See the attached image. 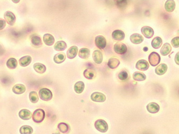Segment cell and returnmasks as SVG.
<instances>
[{"mask_svg": "<svg viewBox=\"0 0 179 134\" xmlns=\"http://www.w3.org/2000/svg\"><path fill=\"white\" fill-rule=\"evenodd\" d=\"M45 113L42 109H37L34 111L32 114V118L33 121L36 123H41L45 118Z\"/></svg>", "mask_w": 179, "mask_h": 134, "instance_id": "obj_1", "label": "cell"}, {"mask_svg": "<svg viewBox=\"0 0 179 134\" xmlns=\"http://www.w3.org/2000/svg\"><path fill=\"white\" fill-rule=\"evenodd\" d=\"M39 98L43 101H50L52 99L53 94L50 90L47 88H42L39 91Z\"/></svg>", "mask_w": 179, "mask_h": 134, "instance_id": "obj_2", "label": "cell"}, {"mask_svg": "<svg viewBox=\"0 0 179 134\" xmlns=\"http://www.w3.org/2000/svg\"><path fill=\"white\" fill-rule=\"evenodd\" d=\"M94 126H95L96 130H97L99 132H101V133L107 132L108 130V128H109L106 121H104V120H102V119H99L95 121Z\"/></svg>", "mask_w": 179, "mask_h": 134, "instance_id": "obj_3", "label": "cell"}, {"mask_svg": "<svg viewBox=\"0 0 179 134\" xmlns=\"http://www.w3.org/2000/svg\"><path fill=\"white\" fill-rule=\"evenodd\" d=\"M161 58L159 54L157 52H153L149 56V61L151 66L155 67L160 63Z\"/></svg>", "mask_w": 179, "mask_h": 134, "instance_id": "obj_4", "label": "cell"}, {"mask_svg": "<svg viewBox=\"0 0 179 134\" xmlns=\"http://www.w3.org/2000/svg\"><path fill=\"white\" fill-rule=\"evenodd\" d=\"M4 18L5 21L10 26H13L16 22V16L10 11H7L4 13Z\"/></svg>", "mask_w": 179, "mask_h": 134, "instance_id": "obj_5", "label": "cell"}, {"mask_svg": "<svg viewBox=\"0 0 179 134\" xmlns=\"http://www.w3.org/2000/svg\"><path fill=\"white\" fill-rule=\"evenodd\" d=\"M114 50L116 53L120 55H123L126 53L128 48L126 44L122 42H117L114 46Z\"/></svg>", "mask_w": 179, "mask_h": 134, "instance_id": "obj_6", "label": "cell"}, {"mask_svg": "<svg viewBox=\"0 0 179 134\" xmlns=\"http://www.w3.org/2000/svg\"><path fill=\"white\" fill-rule=\"evenodd\" d=\"M91 99L95 102H99V103H103L106 100L105 96L101 92H94L91 95Z\"/></svg>", "mask_w": 179, "mask_h": 134, "instance_id": "obj_7", "label": "cell"}, {"mask_svg": "<svg viewBox=\"0 0 179 134\" xmlns=\"http://www.w3.org/2000/svg\"><path fill=\"white\" fill-rule=\"evenodd\" d=\"M95 45L99 49H104L107 45V40L102 36H97L95 39Z\"/></svg>", "mask_w": 179, "mask_h": 134, "instance_id": "obj_8", "label": "cell"}, {"mask_svg": "<svg viewBox=\"0 0 179 134\" xmlns=\"http://www.w3.org/2000/svg\"><path fill=\"white\" fill-rule=\"evenodd\" d=\"M141 32L142 34L145 38L147 39H150L154 35V30H153L152 28L151 27H148V26H145L142 27L141 29Z\"/></svg>", "mask_w": 179, "mask_h": 134, "instance_id": "obj_9", "label": "cell"}, {"mask_svg": "<svg viewBox=\"0 0 179 134\" xmlns=\"http://www.w3.org/2000/svg\"><path fill=\"white\" fill-rule=\"evenodd\" d=\"M136 68L141 71H146L149 68V64L147 61L140 60L137 62Z\"/></svg>", "mask_w": 179, "mask_h": 134, "instance_id": "obj_10", "label": "cell"}, {"mask_svg": "<svg viewBox=\"0 0 179 134\" xmlns=\"http://www.w3.org/2000/svg\"><path fill=\"white\" fill-rule=\"evenodd\" d=\"M93 58L94 61L97 64H100L103 61V54L100 50H95L94 51L93 53Z\"/></svg>", "mask_w": 179, "mask_h": 134, "instance_id": "obj_11", "label": "cell"}, {"mask_svg": "<svg viewBox=\"0 0 179 134\" xmlns=\"http://www.w3.org/2000/svg\"><path fill=\"white\" fill-rule=\"evenodd\" d=\"M130 39L132 43L134 44H140L144 41V38L143 37L142 35L138 34V33H134L130 36Z\"/></svg>", "mask_w": 179, "mask_h": 134, "instance_id": "obj_12", "label": "cell"}, {"mask_svg": "<svg viewBox=\"0 0 179 134\" xmlns=\"http://www.w3.org/2000/svg\"><path fill=\"white\" fill-rule=\"evenodd\" d=\"M43 41L46 45L51 46L53 45L55 41V39L52 34L46 33L43 36Z\"/></svg>", "mask_w": 179, "mask_h": 134, "instance_id": "obj_13", "label": "cell"}, {"mask_svg": "<svg viewBox=\"0 0 179 134\" xmlns=\"http://www.w3.org/2000/svg\"><path fill=\"white\" fill-rule=\"evenodd\" d=\"M112 38L117 41H121L124 39L125 38V33L124 32L120 30H116L112 33Z\"/></svg>", "mask_w": 179, "mask_h": 134, "instance_id": "obj_14", "label": "cell"}, {"mask_svg": "<svg viewBox=\"0 0 179 134\" xmlns=\"http://www.w3.org/2000/svg\"><path fill=\"white\" fill-rule=\"evenodd\" d=\"M31 42L36 47H40L42 45V41L40 37L37 34H33L31 37Z\"/></svg>", "mask_w": 179, "mask_h": 134, "instance_id": "obj_15", "label": "cell"}, {"mask_svg": "<svg viewBox=\"0 0 179 134\" xmlns=\"http://www.w3.org/2000/svg\"><path fill=\"white\" fill-rule=\"evenodd\" d=\"M146 108L149 113L155 114L160 110V106L157 103H151L147 105Z\"/></svg>", "mask_w": 179, "mask_h": 134, "instance_id": "obj_16", "label": "cell"}, {"mask_svg": "<svg viewBox=\"0 0 179 134\" xmlns=\"http://www.w3.org/2000/svg\"><path fill=\"white\" fill-rule=\"evenodd\" d=\"M19 115L20 118L24 120H28L32 117V114L28 110L23 109L20 110L19 112Z\"/></svg>", "mask_w": 179, "mask_h": 134, "instance_id": "obj_17", "label": "cell"}, {"mask_svg": "<svg viewBox=\"0 0 179 134\" xmlns=\"http://www.w3.org/2000/svg\"><path fill=\"white\" fill-rule=\"evenodd\" d=\"M78 53V47L76 46H73L68 50L67 52V58L73 59L76 57Z\"/></svg>", "mask_w": 179, "mask_h": 134, "instance_id": "obj_18", "label": "cell"}, {"mask_svg": "<svg viewBox=\"0 0 179 134\" xmlns=\"http://www.w3.org/2000/svg\"><path fill=\"white\" fill-rule=\"evenodd\" d=\"M25 91L26 87L23 84H16L13 87V91L17 95H21L25 92Z\"/></svg>", "mask_w": 179, "mask_h": 134, "instance_id": "obj_19", "label": "cell"}, {"mask_svg": "<svg viewBox=\"0 0 179 134\" xmlns=\"http://www.w3.org/2000/svg\"><path fill=\"white\" fill-rule=\"evenodd\" d=\"M31 61H32V58L30 56L27 55V56H24L19 59V64L22 67H25L29 66L31 62Z\"/></svg>", "mask_w": 179, "mask_h": 134, "instance_id": "obj_20", "label": "cell"}, {"mask_svg": "<svg viewBox=\"0 0 179 134\" xmlns=\"http://www.w3.org/2000/svg\"><path fill=\"white\" fill-rule=\"evenodd\" d=\"M175 8V3L174 0H167L165 4V10L168 13H172Z\"/></svg>", "mask_w": 179, "mask_h": 134, "instance_id": "obj_21", "label": "cell"}, {"mask_svg": "<svg viewBox=\"0 0 179 134\" xmlns=\"http://www.w3.org/2000/svg\"><path fill=\"white\" fill-rule=\"evenodd\" d=\"M120 64V60L115 58H110L108 62V66L111 69H114L117 68L118 66Z\"/></svg>", "mask_w": 179, "mask_h": 134, "instance_id": "obj_22", "label": "cell"}, {"mask_svg": "<svg viewBox=\"0 0 179 134\" xmlns=\"http://www.w3.org/2000/svg\"><path fill=\"white\" fill-rule=\"evenodd\" d=\"M167 66L165 63L160 64L155 69V73L158 75H163L165 74L167 70Z\"/></svg>", "mask_w": 179, "mask_h": 134, "instance_id": "obj_23", "label": "cell"}, {"mask_svg": "<svg viewBox=\"0 0 179 134\" xmlns=\"http://www.w3.org/2000/svg\"><path fill=\"white\" fill-rule=\"evenodd\" d=\"M67 46L66 43L64 41H58L55 44L54 46V48L56 51H64L67 48Z\"/></svg>", "mask_w": 179, "mask_h": 134, "instance_id": "obj_24", "label": "cell"}, {"mask_svg": "<svg viewBox=\"0 0 179 134\" xmlns=\"http://www.w3.org/2000/svg\"><path fill=\"white\" fill-rule=\"evenodd\" d=\"M33 69L38 74H44L46 70V66L40 63H36L33 65Z\"/></svg>", "mask_w": 179, "mask_h": 134, "instance_id": "obj_25", "label": "cell"}, {"mask_svg": "<svg viewBox=\"0 0 179 134\" xmlns=\"http://www.w3.org/2000/svg\"><path fill=\"white\" fill-rule=\"evenodd\" d=\"M66 55L64 53H59L54 55L53 58V60L55 63L57 64H60L64 62L66 60Z\"/></svg>", "mask_w": 179, "mask_h": 134, "instance_id": "obj_26", "label": "cell"}, {"mask_svg": "<svg viewBox=\"0 0 179 134\" xmlns=\"http://www.w3.org/2000/svg\"><path fill=\"white\" fill-rule=\"evenodd\" d=\"M171 46L169 43H166L163 45L161 49V54L163 56H167L171 52Z\"/></svg>", "mask_w": 179, "mask_h": 134, "instance_id": "obj_27", "label": "cell"}, {"mask_svg": "<svg viewBox=\"0 0 179 134\" xmlns=\"http://www.w3.org/2000/svg\"><path fill=\"white\" fill-rule=\"evenodd\" d=\"M90 54H91V52L88 48H81L79 52V56L81 58L86 59L89 57Z\"/></svg>", "mask_w": 179, "mask_h": 134, "instance_id": "obj_28", "label": "cell"}, {"mask_svg": "<svg viewBox=\"0 0 179 134\" xmlns=\"http://www.w3.org/2000/svg\"><path fill=\"white\" fill-rule=\"evenodd\" d=\"M163 44V40L160 37H156L152 40L151 42V45L154 49H158Z\"/></svg>", "mask_w": 179, "mask_h": 134, "instance_id": "obj_29", "label": "cell"}, {"mask_svg": "<svg viewBox=\"0 0 179 134\" xmlns=\"http://www.w3.org/2000/svg\"><path fill=\"white\" fill-rule=\"evenodd\" d=\"M7 66L8 68L10 69H15L16 68L18 62L16 60V58H11L8 59L7 61Z\"/></svg>", "mask_w": 179, "mask_h": 134, "instance_id": "obj_30", "label": "cell"}, {"mask_svg": "<svg viewBox=\"0 0 179 134\" xmlns=\"http://www.w3.org/2000/svg\"><path fill=\"white\" fill-rule=\"evenodd\" d=\"M133 78L136 81H144L146 78V76L144 73L136 71L133 74Z\"/></svg>", "mask_w": 179, "mask_h": 134, "instance_id": "obj_31", "label": "cell"}, {"mask_svg": "<svg viewBox=\"0 0 179 134\" xmlns=\"http://www.w3.org/2000/svg\"><path fill=\"white\" fill-rule=\"evenodd\" d=\"M85 89V84L83 81H79L77 82L74 85V90L78 94L81 93Z\"/></svg>", "mask_w": 179, "mask_h": 134, "instance_id": "obj_32", "label": "cell"}, {"mask_svg": "<svg viewBox=\"0 0 179 134\" xmlns=\"http://www.w3.org/2000/svg\"><path fill=\"white\" fill-rule=\"evenodd\" d=\"M83 76L88 79H93L95 77V72L91 69H87L83 72Z\"/></svg>", "mask_w": 179, "mask_h": 134, "instance_id": "obj_33", "label": "cell"}, {"mask_svg": "<svg viewBox=\"0 0 179 134\" xmlns=\"http://www.w3.org/2000/svg\"><path fill=\"white\" fill-rule=\"evenodd\" d=\"M33 129L29 126H23L19 129V132L21 134H32Z\"/></svg>", "mask_w": 179, "mask_h": 134, "instance_id": "obj_34", "label": "cell"}, {"mask_svg": "<svg viewBox=\"0 0 179 134\" xmlns=\"http://www.w3.org/2000/svg\"><path fill=\"white\" fill-rule=\"evenodd\" d=\"M29 99L30 101L32 103H37L39 100V97L37 92L35 91H31L30 93Z\"/></svg>", "mask_w": 179, "mask_h": 134, "instance_id": "obj_35", "label": "cell"}, {"mask_svg": "<svg viewBox=\"0 0 179 134\" xmlns=\"http://www.w3.org/2000/svg\"><path fill=\"white\" fill-rule=\"evenodd\" d=\"M58 128L60 130V132H62V133H66L69 130L68 125L67 124L64 123V122L60 123L58 126Z\"/></svg>", "mask_w": 179, "mask_h": 134, "instance_id": "obj_36", "label": "cell"}, {"mask_svg": "<svg viewBox=\"0 0 179 134\" xmlns=\"http://www.w3.org/2000/svg\"><path fill=\"white\" fill-rule=\"evenodd\" d=\"M118 77L121 81H126L128 78V74L126 71L123 70L119 73Z\"/></svg>", "mask_w": 179, "mask_h": 134, "instance_id": "obj_37", "label": "cell"}, {"mask_svg": "<svg viewBox=\"0 0 179 134\" xmlns=\"http://www.w3.org/2000/svg\"><path fill=\"white\" fill-rule=\"evenodd\" d=\"M171 44L173 47L174 48H178L179 47V37L174 38L172 40Z\"/></svg>", "mask_w": 179, "mask_h": 134, "instance_id": "obj_38", "label": "cell"}, {"mask_svg": "<svg viewBox=\"0 0 179 134\" xmlns=\"http://www.w3.org/2000/svg\"><path fill=\"white\" fill-rule=\"evenodd\" d=\"M6 26V21L4 19H0V30H2Z\"/></svg>", "mask_w": 179, "mask_h": 134, "instance_id": "obj_39", "label": "cell"}, {"mask_svg": "<svg viewBox=\"0 0 179 134\" xmlns=\"http://www.w3.org/2000/svg\"><path fill=\"white\" fill-rule=\"evenodd\" d=\"M179 52L177 53L176 55H175V63H177L178 65H179Z\"/></svg>", "mask_w": 179, "mask_h": 134, "instance_id": "obj_40", "label": "cell"}, {"mask_svg": "<svg viewBox=\"0 0 179 134\" xmlns=\"http://www.w3.org/2000/svg\"><path fill=\"white\" fill-rule=\"evenodd\" d=\"M12 1H13V2L14 3H19V1H20V0H11Z\"/></svg>", "mask_w": 179, "mask_h": 134, "instance_id": "obj_41", "label": "cell"}, {"mask_svg": "<svg viewBox=\"0 0 179 134\" xmlns=\"http://www.w3.org/2000/svg\"><path fill=\"white\" fill-rule=\"evenodd\" d=\"M1 46L0 45V51H1Z\"/></svg>", "mask_w": 179, "mask_h": 134, "instance_id": "obj_42", "label": "cell"}]
</instances>
